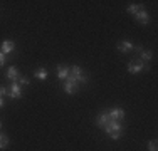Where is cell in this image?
Returning <instances> with one entry per match:
<instances>
[{
  "mask_svg": "<svg viewBox=\"0 0 158 151\" xmlns=\"http://www.w3.org/2000/svg\"><path fill=\"white\" fill-rule=\"evenodd\" d=\"M148 151H158V143H156V139L148 141Z\"/></svg>",
  "mask_w": 158,
  "mask_h": 151,
  "instance_id": "cell-18",
  "label": "cell"
},
{
  "mask_svg": "<svg viewBox=\"0 0 158 151\" xmlns=\"http://www.w3.org/2000/svg\"><path fill=\"white\" fill-rule=\"evenodd\" d=\"M108 116H110V119H114V121H119V123H121V121L125 119V109L123 108H113L108 111Z\"/></svg>",
  "mask_w": 158,
  "mask_h": 151,
  "instance_id": "cell-5",
  "label": "cell"
},
{
  "mask_svg": "<svg viewBox=\"0 0 158 151\" xmlns=\"http://www.w3.org/2000/svg\"><path fill=\"white\" fill-rule=\"evenodd\" d=\"M64 91H66L67 94H76L77 91H79V84L74 81L73 77H69V76H67V79L64 81Z\"/></svg>",
  "mask_w": 158,
  "mask_h": 151,
  "instance_id": "cell-4",
  "label": "cell"
},
{
  "mask_svg": "<svg viewBox=\"0 0 158 151\" xmlns=\"http://www.w3.org/2000/svg\"><path fill=\"white\" fill-rule=\"evenodd\" d=\"M104 131H106V134L110 136L111 139H119L123 134L121 123H119V121H114V119H110L106 124V128H104Z\"/></svg>",
  "mask_w": 158,
  "mask_h": 151,
  "instance_id": "cell-1",
  "label": "cell"
},
{
  "mask_svg": "<svg viewBox=\"0 0 158 151\" xmlns=\"http://www.w3.org/2000/svg\"><path fill=\"white\" fill-rule=\"evenodd\" d=\"M82 76H84V71H82L79 66H73V67H69V77H73L76 82L82 77Z\"/></svg>",
  "mask_w": 158,
  "mask_h": 151,
  "instance_id": "cell-9",
  "label": "cell"
},
{
  "mask_svg": "<svg viewBox=\"0 0 158 151\" xmlns=\"http://www.w3.org/2000/svg\"><path fill=\"white\" fill-rule=\"evenodd\" d=\"M7 96H9L10 99H20L22 97V88L17 82H12L10 88H7Z\"/></svg>",
  "mask_w": 158,
  "mask_h": 151,
  "instance_id": "cell-3",
  "label": "cell"
},
{
  "mask_svg": "<svg viewBox=\"0 0 158 151\" xmlns=\"http://www.w3.org/2000/svg\"><path fill=\"white\" fill-rule=\"evenodd\" d=\"M5 76H7V79H10L12 82H15V81H17V77L20 76V72H19V69H17L15 66H10L9 69H7Z\"/></svg>",
  "mask_w": 158,
  "mask_h": 151,
  "instance_id": "cell-12",
  "label": "cell"
},
{
  "mask_svg": "<svg viewBox=\"0 0 158 151\" xmlns=\"http://www.w3.org/2000/svg\"><path fill=\"white\" fill-rule=\"evenodd\" d=\"M3 106H5V101H3V97H0V109H2Z\"/></svg>",
  "mask_w": 158,
  "mask_h": 151,
  "instance_id": "cell-22",
  "label": "cell"
},
{
  "mask_svg": "<svg viewBox=\"0 0 158 151\" xmlns=\"http://www.w3.org/2000/svg\"><path fill=\"white\" fill-rule=\"evenodd\" d=\"M0 51H2L5 55L10 54V52L15 51V42H14V40H10V39H5L2 44H0Z\"/></svg>",
  "mask_w": 158,
  "mask_h": 151,
  "instance_id": "cell-8",
  "label": "cell"
},
{
  "mask_svg": "<svg viewBox=\"0 0 158 151\" xmlns=\"http://www.w3.org/2000/svg\"><path fill=\"white\" fill-rule=\"evenodd\" d=\"M7 146H9V136L2 134V138H0V149H5Z\"/></svg>",
  "mask_w": 158,
  "mask_h": 151,
  "instance_id": "cell-17",
  "label": "cell"
},
{
  "mask_svg": "<svg viewBox=\"0 0 158 151\" xmlns=\"http://www.w3.org/2000/svg\"><path fill=\"white\" fill-rule=\"evenodd\" d=\"M135 44L131 42V40H119L118 45H116V49H118L121 54H130L131 51H133Z\"/></svg>",
  "mask_w": 158,
  "mask_h": 151,
  "instance_id": "cell-6",
  "label": "cell"
},
{
  "mask_svg": "<svg viewBox=\"0 0 158 151\" xmlns=\"http://www.w3.org/2000/svg\"><path fill=\"white\" fill-rule=\"evenodd\" d=\"M17 84L19 86H29V84H31V81H29V77H27V76H19V77H17Z\"/></svg>",
  "mask_w": 158,
  "mask_h": 151,
  "instance_id": "cell-16",
  "label": "cell"
},
{
  "mask_svg": "<svg viewBox=\"0 0 158 151\" xmlns=\"http://www.w3.org/2000/svg\"><path fill=\"white\" fill-rule=\"evenodd\" d=\"M67 76H69V67H67L66 64H59L57 66V77L61 79V81H66Z\"/></svg>",
  "mask_w": 158,
  "mask_h": 151,
  "instance_id": "cell-11",
  "label": "cell"
},
{
  "mask_svg": "<svg viewBox=\"0 0 158 151\" xmlns=\"http://www.w3.org/2000/svg\"><path fill=\"white\" fill-rule=\"evenodd\" d=\"M47 76H49V72H47V69H46V67H39V69H35V71H34V77H35V79H39V81H46V79H47Z\"/></svg>",
  "mask_w": 158,
  "mask_h": 151,
  "instance_id": "cell-13",
  "label": "cell"
},
{
  "mask_svg": "<svg viewBox=\"0 0 158 151\" xmlns=\"http://www.w3.org/2000/svg\"><path fill=\"white\" fill-rule=\"evenodd\" d=\"M128 14H131V15H136L140 10H145V5L143 3H131V5H128Z\"/></svg>",
  "mask_w": 158,
  "mask_h": 151,
  "instance_id": "cell-14",
  "label": "cell"
},
{
  "mask_svg": "<svg viewBox=\"0 0 158 151\" xmlns=\"http://www.w3.org/2000/svg\"><path fill=\"white\" fill-rule=\"evenodd\" d=\"M5 60H7V57H5V54H3L2 51H0V64H2V66H3V64H5Z\"/></svg>",
  "mask_w": 158,
  "mask_h": 151,
  "instance_id": "cell-21",
  "label": "cell"
},
{
  "mask_svg": "<svg viewBox=\"0 0 158 151\" xmlns=\"http://www.w3.org/2000/svg\"><path fill=\"white\" fill-rule=\"evenodd\" d=\"M145 71H150V64L143 62L140 59H135L128 62V72L130 74H140V72H145Z\"/></svg>",
  "mask_w": 158,
  "mask_h": 151,
  "instance_id": "cell-2",
  "label": "cell"
},
{
  "mask_svg": "<svg viewBox=\"0 0 158 151\" xmlns=\"http://www.w3.org/2000/svg\"><path fill=\"white\" fill-rule=\"evenodd\" d=\"M135 20L140 22L141 25H148V24H150V15H148V12H146V10H140V12L135 15Z\"/></svg>",
  "mask_w": 158,
  "mask_h": 151,
  "instance_id": "cell-10",
  "label": "cell"
},
{
  "mask_svg": "<svg viewBox=\"0 0 158 151\" xmlns=\"http://www.w3.org/2000/svg\"><path fill=\"white\" fill-rule=\"evenodd\" d=\"M0 138H2V134H0Z\"/></svg>",
  "mask_w": 158,
  "mask_h": 151,
  "instance_id": "cell-24",
  "label": "cell"
},
{
  "mask_svg": "<svg viewBox=\"0 0 158 151\" xmlns=\"http://www.w3.org/2000/svg\"><path fill=\"white\" fill-rule=\"evenodd\" d=\"M7 96V88L5 86H0V97H5Z\"/></svg>",
  "mask_w": 158,
  "mask_h": 151,
  "instance_id": "cell-20",
  "label": "cell"
},
{
  "mask_svg": "<svg viewBox=\"0 0 158 151\" xmlns=\"http://www.w3.org/2000/svg\"><path fill=\"white\" fill-rule=\"evenodd\" d=\"M0 128H2V121H0Z\"/></svg>",
  "mask_w": 158,
  "mask_h": 151,
  "instance_id": "cell-23",
  "label": "cell"
},
{
  "mask_svg": "<svg viewBox=\"0 0 158 151\" xmlns=\"http://www.w3.org/2000/svg\"><path fill=\"white\" fill-rule=\"evenodd\" d=\"M152 57H153V52H152V51H143L141 54L138 55V59L143 60V62H146V64H148V60L152 59Z\"/></svg>",
  "mask_w": 158,
  "mask_h": 151,
  "instance_id": "cell-15",
  "label": "cell"
},
{
  "mask_svg": "<svg viewBox=\"0 0 158 151\" xmlns=\"http://www.w3.org/2000/svg\"><path fill=\"white\" fill-rule=\"evenodd\" d=\"M108 121H110V116H108V112H99V114L96 116V119H94V124L99 129H104L106 128V124H108Z\"/></svg>",
  "mask_w": 158,
  "mask_h": 151,
  "instance_id": "cell-7",
  "label": "cell"
},
{
  "mask_svg": "<svg viewBox=\"0 0 158 151\" xmlns=\"http://www.w3.org/2000/svg\"><path fill=\"white\" fill-rule=\"evenodd\" d=\"M133 51H136V52H138V55H140L141 52L145 51V49H143V45H140V44H138V45H135V47H133Z\"/></svg>",
  "mask_w": 158,
  "mask_h": 151,
  "instance_id": "cell-19",
  "label": "cell"
}]
</instances>
